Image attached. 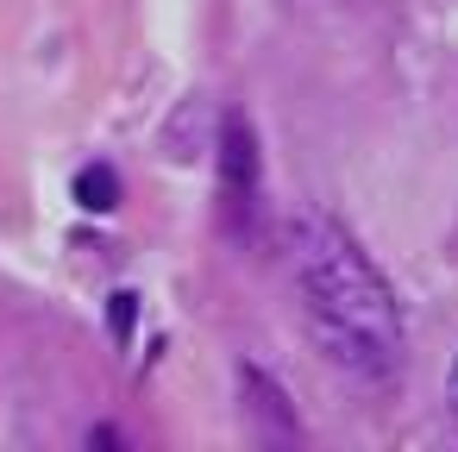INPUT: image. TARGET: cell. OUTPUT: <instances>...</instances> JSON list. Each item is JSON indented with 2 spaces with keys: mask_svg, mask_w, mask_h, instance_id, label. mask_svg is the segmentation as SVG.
<instances>
[{
  "mask_svg": "<svg viewBox=\"0 0 458 452\" xmlns=\"http://www.w3.org/2000/svg\"><path fill=\"white\" fill-rule=\"evenodd\" d=\"M239 383H245V402H251V421H258V433H276V439H295V414L283 408V389L258 371V364H245L239 371Z\"/></svg>",
  "mask_w": 458,
  "mask_h": 452,
  "instance_id": "3",
  "label": "cell"
},
{
  "mask_svg": "<svg viewBox=\"0 0 458 452\" xmlns=\"http://www.w3.org/2000/svg\"><path fill=\"white\" fill-rule=\"evenodd\" d=\"M132 320H139V295H107V333H114V339H126V333H132Z\"/></svg>",
  "mask_w": 458,
  "mask_h": 452,
  "instance_id": "5",
  "label": "cell"
},
{
  "mask_svg": "<svg viewBox=\"0 0 458 452\" xmlns=\"http://www.w3.org/2000/svg\"><path fill=\"white\" fill-rule=\"evenodd\" d=\"M76 201H82L89 214H114V208H120V176H114L107 164H89V170L76 176Z\"/></svg>",
  "mask_w": 458,
  "mask_h": 452,
  "instance_id": "4",
  "label": "cell"
},
{
  "mask_svg": "<svg viewBox=\"0 0 458 452\" xmlns=\"http://www.w3.org/2000/svg\"><path fill=\"white\" fill-rule=\"evenodd\" d=\"M220 189L233 208H251V195H258V139H251L245 114L220 120Z\"/></svg>",
  "mask_w": 458,
  "mask_h": 452,
  "instance_id": "2",
  "label": "cell"
},
{
  "mask_svg": "<svg viewBox=\"0 0 458 452\" xmlns=\"http://www.w3.org/2000/svg\"><path fill=\"white\" fill-rule=\"evenodd\" d=\"M445 408H452V421H458V358H452V377H445Z\"/></svg>",
  "mask_w": 458,
  "mask_h": 452,
  "instance_id": "6",
  "label": "cell"
},
{
  "mask_svg": "<svg viewBox=\"0 0 458 452\" xmlns=\"http://www.w3.org/2000/svg\"><path fill=\"white\" fill-rule=\"evenodd\" d=\"M289 283L301 302V327L320 345V358L358 383H389L408 352L402 302L389 277L370 264V252L320 208H301L283 233Z\"/></svg>",
  "mask_w": 458,
  "mask_h": 452,
  "instance_id": "1",
  "label": "cell"
}]
</instances>
